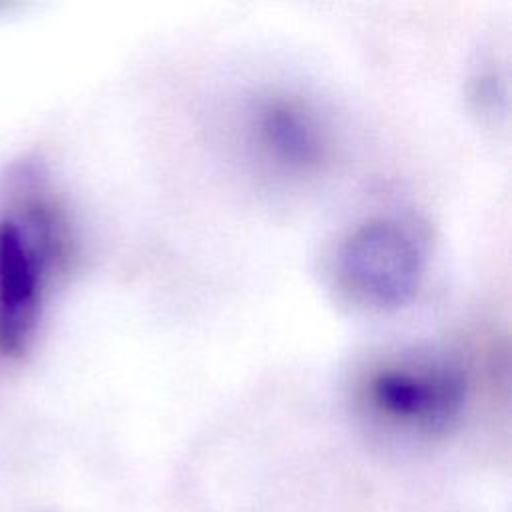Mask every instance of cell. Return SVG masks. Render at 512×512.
<instances>
[{
	"instance_id": "cell-2",
	"label": "cell",
	"mask_w": 512,
	"mask_h": 512,
	"mask_svg": "<svg viewBox=\"0 0 512 512\" xmlns=\"http://www.w3.org/2000/svg\"><path fill=\"white\" fill-rule=\"evenodd\" d=\"M364 398L388 422L436 432L460 416L466 378L438 360H392L366 374Z\"/></svg>"
},
{
	"instance_id": "cell-4",
	"label": "cell",
	"mask_w": 512,
	"mask_h": 512,
	"mask_svg": "<svg viewBox=\"0 0 512 512\" xmlns=\"http://www.w3.org/2000/svg\"><path fill=\"white\" fill-rule=\"evenodd\" d=\"M262 140L280 160L294 166L314 164L322 156V140L316 124L294 104H272L260 120Z\"/></svg>"
},
{
	"instance_id": "cell-3",
	"label": "cell",
	"mask_w": 512,
	"mask_h": 512,
	"mask_svg": "<svg viewBox=\"0 0 512 512\" xmlns=\"http://www.w3.org/2000/svg\"><path fill=\"white\" fill-rule=\"evenodd\" d=\"M42 256L14 220L0 222V352H24L38 314Z\"/></svg>"
},
{
	"instance_id": "cell-1",
	"label": "cell",
	"mask_w": 512,
	"mask_h": 512,
	"mask_svg": "<svg viewBox=\"0 0 512 512\" xmlns=\"http://www.w3.org/2000/svg\"><path fill=\"white\" fill-rule=\"evenodd\" d=\"M424 268L422 236L390 216L358 224L334 254L336 286L350 302L368 310H392L410 302Z\"/></svg>"
}]
</instances>
